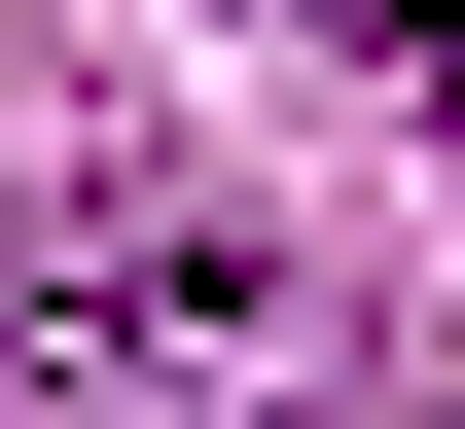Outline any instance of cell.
Masks as SVG:
<instances>
[{
    "label": "cell",
    "mask_w": 465,
    "mask_h": 429,
    "mask_svg": "<svg viewBox=\"0 0 465 429\" xmlns=\"http://www.w3.org/2000/svg\"><path fill=\"white\" fill-rule=\"evenodd\" d=\"M0 322H36V394H108V429H394L358 287L287 215H215V180H36L0 215Z\"/></svg>",
    "instance_id": "obj_1"
}]
</instances>
